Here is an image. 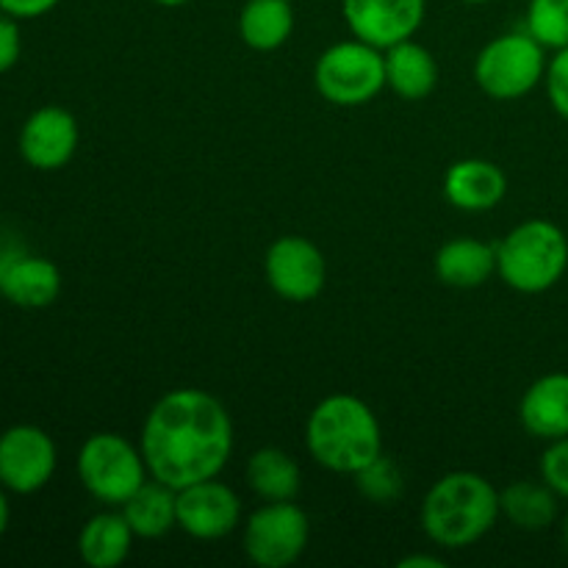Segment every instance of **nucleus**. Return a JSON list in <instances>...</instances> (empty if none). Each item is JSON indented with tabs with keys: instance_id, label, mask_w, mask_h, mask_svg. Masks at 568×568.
<instances>
[{
	"instance_id": "nucleus-1",
	"label": "nucleus",
	"mask_w": 568,
	"mask_h": 568,
	"mask_svg": "<svg viewBox=\"0 0 568 568\" xmlns=\"http://www.w3.org/2000/svg\"><path fill=\"white\" fill-rule=\"evenodd\" d=\"M139 449L150 477L175 491L220 477L233 455L231 414L214 394L178 388L150 408Z\"/></svg>"
},
{
	"instance_id": "nucleus-2",
	"label": "nucleus",
	"mask_w": 568,
	"mask_h": 568,
	"mask_svg": "<svg viewBox=\"0 0 568 568\" xmlns=\"http://www.w3.org/2000/svg\"><path fill=\"white\" fill-rule=\"evenodd\" d=\"M311 458L336 475H358L383 455V433L375 410L353 394H331L305 422Z\"/></svg>"
},
{
	"instance_id": "nucleus-3",
	"label": "nucleus",
	"mask_w": 568,
	"mask_h": 568,
	"mask_svg": "<svg viewBox=\"0 0 568 568\" xmlns=\"http://www.w3.org/2000/svg\"><path fill=\"white\" fill-rule=\"evenodd\" d=\"M499 491L477 471H449L422 503V530L444 549H466L486 538L499 519Z\"/></svg>"
},
{
	"instance_id": "nucleus-4",
	"label": "nucleus",
	"mask_w": 568,
	"mask_h": 568,
	"mask_svg": "<svg viewBox=\"0 0 568 568\" xmlns=\"http://www.w3.org/2000/svg\"><path fill=\"white\" fill-rule=\"evenodd\" d=\"M568 239L555 222L527 220L497 244V275L514 292L544 294L564 281Z\"/></svg>"
},
{
	"instance_id": "nucleus-5",
	"label": "nucleus",
	"mask_w": 568,
	"mask_h": 568,
	"mask_svg": "<svg viewBox=\"0 0 568 568\" xmlns=\"http://www.w3.org/2000/svg\"><path fill=\"white\" fill-rule=\"evenodd\" d=\"M78 480L103 505H122L148 483L150 471L136 444L120 433H94L78 449Z\"/></svg>"
},
{
	"instance_id": "nucleus-6",
	"label": "nucleus",
	"mask_w": 568,
	"mask_h": 568,
	"mask_svg": "<svg viewBox=\"0 0 568 568\" xmlns=\"http://www.w3.org/2000/svg\"><path fill=\"white\" fill-rule=\"evenodd\" d=\"M314 83L327 103L342 109L366 105L386 89V55L364 39L331 44L316 59Z\"/></svg>"
},
{
	"instance_id": "nucleus-7",
	"label": "nucleus",
	"mask_w": 568,
	"mask_h": 568,
	"mask_svg": "<svg viewBox=\"0 0 568 568\" xmlns=\"http://www.w3.org/2000/svg\"><path fill=\"white\" fill-rule=\"evenodd\" d=\"M547 48L530 31L491 39L475 59V83L494 100H519L547 75Z\"/></svg>"
},
{
	"instance_id": "nucleus-8",
	"label": "nucleus",
	"mask_w": 568,
	"mask_h": 568,
	"mask_svg": "<svg viewBox=\"0 0 568 568\" xmlns=\"http://www.w3.org/2000/svg\"><path fill=\"white\" fill-rule=\"evenodd\" d=\"M308 516L294 499L266 503L244 521V555L261 568H286L303 558L308 547Z\"/></svg>"
},
{
	"instance_id": "nucleus-9",
	"label": "nucleus",
	"mask_w": 568,
	"mask_h": 568,
	"mask_svg": "<svg viewBox=\"0 0 568 568\" xmlns=\"http://www.w3.org/2000/svg\"><path fill=\"white\" fill-rule=\"evenodd\" d=\"M59 449L48 430L14 425L0 433V486L9 494H37L53 480Z\"/></svg>"
},
{
	"instance_id": "nucleus-10",
	"label": "nucleus",
	"mask_w": 568,
	"mask_h": 568,
	"mask_svg": "<svg viewBox=\"0 0 568 568\" xmlns=\"http://www.w3.org/2000/svg\"><path fill=\"white\" fill-rule=\"evenodd\" d=\"M264 275L277 297L288 303H311L327 283V261L305 236H281L266 250Z\"/></svg>"
},
{
	"instance_id": "nucleus-11",
	"label": "nucleus",
	"mask_w": 568,
	"mask_h": 568,
	"mask_svg": "<svg viewBox=\"0 0 568 568\" xmlns=\"http://www.w3.org/2000/svg\"><path fill=\"white\" fill-rule=\"evenodd\" d=\"M242 525V499L216 477L178 491V527L197 541H216Z\"/></svg>"
},
{
	"instance_id": "nucleus-12",
	"label": "nucleus",
	"mask_w": 568,
	"mask_h": 568,
	"mask_svg": "<svg viewBox=\"0 0 568 568\" xmlns=\"http://www.w3.org/2000/svg\"><path fill=\"white\" fill-rule=\"evenodd\" d=\"M342 14L355 39L386 50L414 39L427 14V0H342Z\"/></svg>"
},
{
	"instance_id": "nucleus-13",
	"label": "nucleus",
	"mask_w": 568,
	"mask_h": 568,
	"mask_svg": "<svg viewBox=\"0 0 568 568\" xmlns=\"http://www.w3.org/2000/svg\"><path fill=\"white\" fill-rule=\"evenodd\" d=\"M78 142H81V131H78L75 116L61 105H42L22 122L17 148L31 170L55 172L70 164Z\"/></svg>"
},
{
	"instance_id": "nucleus-14",
	"label": "nucleus",
	"mask_w": 568,
	"mask_h": 568,
	"mask_svg": "<svg viewBox=\"0 0 568 568\" xmlns=\"http://www.w3.org/2000/svg\"><path fill=\"white\" fill-rule=\"evenodd\" d=\"M0 294L17 308H48L61 294L59 266L42 255L0 247Z\"/></svg>"
},
{
	"instance_id": "nucleus-15",
	"label": "nucleus",
	"mask_w": 568,
	"mask_h": 568,
	"mask_svg": "<svg viewBox=\"0 0 568 568\" xmlns=\"http://www.w3.org/2000/svg\"><path fill=\"white\" fill-rule=\"evenodd\" d=\"M444 194L455 209L480 214L503 203L508 194V175L503 166L486 159L455 161L444 175Z\"/></svg>"
},
{
	"instance_id": "nucleus-16",
	"label": "nucleus",
	"mask_w": 568,
	"mask_h": 568,
	"mask_svg": "<svg viewBox=\"0 0 568 568\" xmlns=\"http://www.w3.org/2000/svg\"><path fill=\"white\" fill-rule=\"evenodd\" d=\"M519 419L530 436L558 442L568 436V372H552L532 383L519 403Z\"/></svg>"
},
{
	"instance_id": "nucleus-17",
	"label": "nucleus",
	"mask_w": 568,
	"mask_h": 568,
	"mask_svg": "<svg viewBox=\"0 0 568 568\" xmlns=\"http://www.w3.org/2000/svg\"><path fill=\"white\" fill-rule=\"evenodd\" d=\"M433 270L444 286L477 288L497 272V247L480 239H453L442 244L433 258Z\"/></svg>"
},
{
	"instance_id": "nucleus-18",
	"label": "nucleus",
	"mask_w": 568,
	"mask_h": 568,
	"mask_svg": "<svg viewBox=\"0 0 568 568\" xmlns=\"http://www.w3.org/2000/svg\"><path fill=\"white\" fill-rule=\"evenodd\" d=\"M386 87L403 100H425L438 87V61L425 44L405 39L386 48Z\"/></svg>"
},
{
	"instance_id": "nucleus-19",
	"label": "nucleus",
	"mask_w": 568,
	"mask_h": 568,
	"mask_svg": "<svg viewBox=\"0 0 568 568\" xmlns=\"http://www.w3.org/2000/svg\"><path fill=\"white\" fill-rule=\"evenodd\" d=\"M133 530L122 510H103L92 516L78 532V555L92 568H116L128 560L133 547Z\"/></svg>"
},
{
	"instance_id": "nucleus-20",
	"label": "nucleus",
	"mask_w": 568,
	"mask_h": 568,
	"mask_svg": "<svg viewBox=\"0 0 568 568\" xmlns=\"http://www.w3.org/2000/svg\"><path fill=\"white\" fill-rule=\"evenodd\" d=\"M294 31L292 0H247L239 11V37L250 50L272 53Z\"/></svg>"
},
{
	"instance_id": "nucleus-21",
	"label": "nucleus",
	"mask_w": 568,
	"mask_h": 568,
	"mask_svg": "<svg viewBox=\"0 0 568 568\" xmlns=\"http://www.w3.org/2000/svg\"><path fill=\"white\" fill-rule=\"evenodd\" d=\"M558 499L544 480H516L499 491V514L519 530L541 532L558 519Z\"/></svg>"
},
{
	"instance_id": "nucleus-22",
	"label": "nucleus",
	"mask_w": 568,
	"mask_h": 568,
	"mask_svg": "<svg viewBox=\"0 0 568 568\" xmlns=\"http://www.w3.org/2000/svg\"><path fill=\"white\" fill-rule=\"evenodd\" d=\"M122 516L136 538H161L178 527V491L150 477L125 505Z\"/></svg>"
},
{
	"instance_id": "nucleus-23",
	"label": "nucleus",
	"mask_w": 568,
	"mask_h": 568,
	"mask_svg": "<svg viewBox=\"0 0 568 568\" xmlns=\"http://www.w3.org/2000/svg\"><path fill=\"white\" fill-rule=\"evenodd\" d=\"M247 483L264 503H283L297 497L303 475L292 455L277 447H264L250 455Z\"/></svg>"
},
{
	"instance_id": "nucleus-24",
	"label": "nucleus",
	"mask_w": 568,
	"mask_h": 568,
	"mask_svg": "<svg viewBox=\"0 0 568 568\" xmlns=\"http://www.w3.org/2000/svg\"><path fill=\"white\" fill-rule=\"evenodd\" d=\"M527 31L549 50L568 48V0H530Z\"/></svg>"
},
{
	"instance_id": "nucleus-25",
	"label": "nucleus",
	"mask_w": 568,
	"mask_h": 568,
	"mask_svg": "<svg viewBox=\"0 0 568 568\" xmlns=\"http://www.w3.org/2000/svg\"><path fill=\"white\" fill-rule=\"evenodd\" d=\"M355 483H358V491L364 494L369 503L375 505H392L403 497V471L394 464L392 458L381 455V458L372 460L369 466L355 475Z\"/></svg>"
},
{
	"instance_id": "nucleus-26",
	"label": "nucleus",
	"mask_w": 568,
	"mask_h": 568,
	"mask_svg": "<svg viewBox=\"0 0 568 568\" xmlns=\"http://www.w3.org/2000/svg\"><path fill=\"white\" fill-rule=\"evenodd\" d=\"M544 87H547V98L552 103L555 114L564 116L568 122V48L555 50V55L547 64Z\"/></svg>"
},
{
	"instance_id": "nucleus-27",
	"label": "nucleus",
	"mask_w": 568,
	"mask_h": 568,
	"mask_svg": "<svg viewBox=\"0 0 568 568\" xmlns=\"http://www.w3.org/2000/svg\"><path fill=\"white\" fill-rule=\"evenodd\" d=\"M541 480L560 499H568V436L549 442L547 453L541 455Z\"/></svg>"
},
{
	"instance_id": "nucleus-28",
	"label": "nucleus",
	"mask_w": 568,
	"mask_h": 568,
	"mask_svg": "<svg viewBox=\"0 0 568 568\" xmlns=\"http://www.w3.org/2000/svg\"><path fill=\"white\" fill-rule=\"evenodd\" d=\"M17 22L20 20H14V17H9L0 11V75H3V72H9L11 67L20 61L22 33H20V26H17Z\"/></svg>"
},
{
	"instance_id": "nucleus-29",
	"label": "nucleus",
	"mask_w": 568,
	"mask_h": 568,
	"mask_svg": "<svg viewBox=\"0 0 568 568\" xmlns=\"http://www.w3.org/2000/svg\"><path fill=\"white\" fill-rule=\"evenodd\" d=\"M61 0H0V11L14 20H37L53 11Z\"/></svg>"
},
{
	"instance_id": "nucleus-30",
	"label": "nucleus",
	"mask_w": 568,
	"mask_h": 568,
	"mask_svg": "<svg viewBox=\"0 0 568 568\" xmlns=\"http://www.w3.org/2000/svg\"><path fill=\"white\" fill-rule=\"evenodd\" d=\"M444 568L442 558H427V555H410L399 560V568Z\"/></svg>"
},
{
	"instance_id": "nucleus-31",
	"label": "nucleus",
	"mask_w": 568,
	"mask_h": 568,
	"mask_svg": "<svg viewBox=\"0 0 568 568\" xmlns=\"http://www.w3.org/2000/svg\"><path fill=\"white\" fill-rule=\"evenodd\" d=\"M9 521H11V505H9V491L0 486V541H3L6 530H9Z\"/></svg>"
},
{
	"instance_id": "nucleus-32",
	"label": "nucleus",
	"mask_w": 568,
	"mask_h": 568,
	"mask_svg": "<svg viewBox=\"0 0 568 568\" xmlns=\"http://www.w3.org/2000/svg\"><path fill=\"white\" fill-rule=\"evenodd\" d=\"M153 3L164 6V9H178V6H186V3H192V0H153Z\"/></svg>"
},
{
	"instance_id": "nucleus-33",
	"label": "nucleus",
	"mask_w": 568,
	"mask_h": 568,
	"mask_svg": "<svg viewBox=\"0 0 568 568\" xmlns=\"http://www.w3.org/2000/svg\"><path fill=\"white\" fill-rule=\"evenodd\" d=\"M560 538H564V547L568 549V514H566V519H564V527H560Z\"/></svg>"
},
{
	"instance_id": "nucleus-34",
	"label": "nucleus",
	"mask_w": 568,
	"mask_h": 568,
	"mask_svg": "<svg viewBox=\"0 0 568 568\" xmlns=\"http://www.w3.org/2000/svg\"><path fill=\"white\" fill-rule=\"evenodd\" d=\"M464 3H488V0H464Z\"/></svg>"
}]
</instances>
